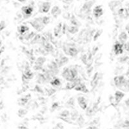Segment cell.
Listing matches in <instances>:
<instances>
[{
  "mask_svg": "<svg viewBox=\"0 0 129 129\" xmlns=\"http://www.w3.org/2000/svg\"><path fill=\"white\" fill-rule=\"evenodd\" d=\"M30 24L38 31H41L45 27V25L43 23V18H36L32 21H30Z\"/></svg>",
  "mask_w": 129,
  "mask_h": 129,
  "instance_id": "1",
  "label": "cell"
},
{
  "mask_svg": "<svg viewBox=\"0 0 129 129\" xmlns=\"http://www.w3.org/2000/svg\"><path fill=\"white\" fill-rule=\"evenodd\" d=\"M126 81H127V79L123 76H117L114 77V82L116 87L120 89L125 85Z\"/></svg>",
  "mask_w": 129,
  "mask_h": 129,
  "instance_id": "2",
  "label": "cell"
},
{
  "mask_svg": "<svg viewBox=\"0 0 129 129\" xmlns=\"http://www.w3.org/2000/svg\"><path fill=\"white\" fill-rule=\"evenodd\" d=\"M33 11V7H31V6H25V7H22L21 8V11H22L23 18L25 19L29 18L30 16L32 15V14Z\"/></svg>",
  "mask_w": 129,
  "mask_h": 129,
  "instance_id": "3",
  "label": "cell"
},
{
  "mask_svg": "<svg viewBox=\"0 0 129 129\" xmlns=\"http://www.w3.org/2000/svg\"><path fill=\"white\" fill-rule=\"evenodd\" d=\"M46 59L43 57H39L35 61V64L34 66V69L36 70H41L43 68V64L45 62Z\"/></svg>",
  "mask_w": 129,
  "mask_h": 129,
  "instance_id": "4",
  "label": "cell"
},
{
  "mask_svg": "<svg viewBox=\"0 0 129 129\" xmlns=\"http://www.w3.org/2000/svg\"><path fill=\"white\" fill-rule=\"evenodd\" d=\"M81 83V79L79 77H77L76 79L72 81H68V83L66 84L65 89L66 90H72L74 89L79 83Z\"/></svg>",
  "mask_w": 129,
  "mask_h": 129,
  "instance_id": "5",
  "label": "cell"
},
{
  "mask_svg": "<svg viewBox=\"0 0 129 129\" xmlns=\"http://www.w3.org/2000/svg\"><path fill=\"white\" fill-rule=\"evenodd\" d=\"M114 51L116 55H119L123 52V45L119 41H116L114 45Z\"/></svg>",
  "mask_w": 129,
  "mask_h": 129,
  "instance_id": "6",
  "label": "cell"
},
{
  "mask_svg": "<svg viewBox=\"0 0 129 129\" xmlns=\"http://www.w3.org/2000/svg\"><path fill=\"white\" fill-rule=\"evenodd\" d=\"M62 76L68 81H73V79L72 77L71 73H70V68H64L62 72Z\"/></svg>",
  "mask_w": 129,
  "mask_h": 129,
  "instance_id": "7",
  "label": "cell"
},
{
  "mask_svg": "<svg viewBox=\"0 0 129 129\" xmlns=\"http://www.w3.org/2000/svg\"><path fill=\"white\" fill-rule=\"evenodd\" d=\"M51 8V3L50 2H44L39 7V12L40 13H47Z\"/></svg>",
  "mask_w": 129,
  "mask_h": 129,
  "instance_id": "8",
  "label": "cell"
},
{
  "mask_svg": "<svg viewBox=\"0 0 129 129\" xmlns=\"http://www.w3.org/2000/svg\"><path fill=\"white\" fill-rule=\"evenodd\" d=\"M93 14H94V17L96 18H100L103 14V10L102 9V6H96L93 10Z\"/></svg>",
  "mask_w": 129,
  "mask_h": 129,
  "instance_id": "9",
  "label": "cell"
},
{
  "mask_svg": "<svg viewBox=\"0 0 129 129\" xmlns=\"http://www.w3.org/2000/svg\"><path fill=\"white\" fill-rule=\"evenodd\" d=\"M77 102L81 108L83 110H86L87 108V100L83 96H79L77 98Z\"/></svg>",
  "mask_w": 129,
  "mask_h": 129,
  "instance_id": "10",
  "label": "cell"
},
{
  "mask_svg": "<svg viewBox=\"0 0 129 129\" xmlns=\"http://www.w3.org/2000/svg\"><path fill=\"white\" fill-rule=\"evenodd\" d=\"M114 99H115V103L116 105H117L118 103H119L121 100H122L123 97L125 96V94L123 92L119 90L116 91L114 94Z\"/></svg>",
  "mask_w": 129,
  "mask_h": 129,
  "instance_id": "11",
  "label": "cell"
},
{
  "mask_svg": "<svg viewBox=\"0 0 129 129\" xmlns=\"http://www.w3.org/2000/svg\"><path fill=\"white\" fill-rule=\"evenodd\" d=\"M99 79H100L99 73H98V72H96V73L94 75V77H93L92 79V81H91L90 82L92 89H94L96 88V86L98 85V82H99Z\"/></svg>",
  "mask_w": 129,
  "mask_h": 129,
  "instance_id": "12",
  "label": "cell"
},
{
  "mask_svg": "<svg viewBox=\"0 0 129 129\" xmlns=\"http://www.w3.org/2000/svg\"><path fill=\"white\" fill-rule=\"evenodd\" d=\"M75 90L76 91H80V92H83L85 93H87L89 92V91L87 89V87L84 83H79L74 88Z\"/></svg>",
  "mask_w": 129,
  "mask_h": 129,
  "instance_id": "13",
  "label": "cell"
},
{
  "mask_svg": "<svg viewBox=\"0 0 129 129\" xmlns=\"http://www.w3.org/2000/svg\"><path fill=\"white\" fill-rule=\"evenodd\" d=\"M30 94H28V95H26V96L23 97V98H20L19 100H18V105H20V106H25L26 105V103H28V100L30 98Z\"/></svg>",
  "mask_w": 129,
  "mask_h": 129,
  "instance_id": "14",
  "label": "cell"
},
{
  "mask_svg": "<svg viewBox=\"0 0 129 129\" xmlns=\"http://www.w3.org/2000/svg\"><path fill=\"white\" fill-rule=\"evenodd\" d=\"M61 11L58 6H54L51 11V14L52 15L54 18H57L61 14Z\"/></svg>",
  "mask_w": 129,
  "mask_h": 129,
  "instance_id": "15",
  "label": "cell"
},
{
  "mask_svg": "<svg viewBox=\"0 0 129 129\" xmlns=\"http://www.w3.org/2000/svg\"><path fill=\"white\" fill-rule=\"evenodd\" d=\"M50 83H51V85H52L55 88H59L61 85L60 79L58 78V77H55L51 79V81H50Z\"/></svg>",
  "mask_w": 129,
  "mask_h": 129,
  "instance_id": "16",
  "label": "cell"
},
{
  "mask_svg": "<svg viewBox=\"0 0 129 129\" xmlns=\"http://www.w3.org/2000/svg\"><path fill=\"white\" fill-rule=\"evenodd\" d=\"M127 38H128L127 34V33H126L125 32H121L118 37L119 41L120 42L121 44H123V45L125 43Z\"/></svg>",
  "mask_w": 129,
  "mask_h": 129,
  "instance_id": "17",
  "label": "cell"
},
{
  "mask_svg": "<svg viewBox=\"0 0 129 129\" xmlns=\"http://www.w3.org/2000/svg\"><path fill=\"white\" fill-rule=\"evenodd\" d=\"M68 59L65 56H63V57H61V58H59V60H56V63L57 64H58V66L59 67H61L63 65H64V64H66V63H68Z\"/></svg>",
  "mask_w": 129,
  "mask_h": 129,
  "instance_id": "18",
  "label": "cell"
},
{
  "mask_svg": "<svg viewBox=\"0 0 129 129\" xmlns=\"http://www.w3.org/2000/svg\"><path fill=\"white\" fill-rule=\"evenodd\" d=\"M43 46V48L44 49H45V51H47V52H52L54 51V47H53L52 44H51L48 41L46 42L44 44Z\"/></svg>",
  "mask_w": 129,
  "mask_h": 129,
  "instance_id": "19",
  "label": "cell"
},
{
  "mask_svg": "<svg viewBox=\"0 0 129 129\" xmlns=\"http://www.w3.org/2000/svg\"><path fill=\"white\" fill-rule=\"evenodd\" d=\"M78 52V50L75 47H69V49H68V55L69 56H72V57H75L77 55Z\"/></svg>",
  "mask_w": 129,
  "mask_h": 129,
  "instance_id": "20",
  "label": "cell"
},
{
  "mask_svg": "<svg viewBox=\"0 0 129 129\" xmlns=\"http://www.w3.org/2000/svg\"><path fill=\"white\" fill-rule=\"evenodd\" d=\"M37 82L39 83H44L49 82V81L47 80V77H46L45 75V74H38V76Z\"/></svg>",
  "mask_w": 129,
  "mask_h": 129,
  "instance_id": "21",
  "label": "cell"
},
{
  "mask_svg": "<svg viewBox=\"0 0 129 129\" xmlns=\"http://www.w3.org/2000/svg\"><path fill=\"white\" fill-rule=\"evenodd\" d=\"M18 30L19 34L23 36V34H25V33H26V32L29 30V28L27 26H25V25H21L18 28Z\"/></svg>",
  "mask_w": 129,
  "mask_h": 129,
  "instance_id": "22",
  "label": "cell"
},
{
  "mask_svg": "<svg viewBox=\"0 0 129 129\" xmlns=\"http://www.w3.org/2000/svg\"><path fill=\"white\" fill-rule=\"evenodd\" d=\"M23 75L25 76L26 77V78H28V79H31L34 76L33 73L32 72V71L30 70L29 68H26L25 70L24 73L23 74Z\"/></svg>",
  "mask_w": 129,
  "mask_h": 129,
  "instance_id": "23",
  "label": "cell"
},
{
  "mask_svg": "<svg viewBox=\"0 0 129 129\" xmlns=\"http://www.w3.org/2000/svg\"><path fill=\"white\" fill-rule=\"evenodd\" d=\"M62 28H63V27H62V24H61V23H59V24L58 25V26H56V28L54 29V33L55 36H59V32L62 30Z\"/></svg>",
  "mask_w": 129,
  "mask_h": 129,
  "instance_id": "24",
  "label": "cell"
},
{
  "mask_svg": "<svg viewBox=\"0 0 129 129\" xmlns=\"http://www.w3.org/2000/svg\"><path fill=\"white\" fill-rule=\"evenodd\" d=\"M67 30H68V32H70V34H72L77 33L79 31L78 27L76 26H74H74H68L67 27Z\"/></svg>",
  "mask_w": 129,
  "mask_h": 129,
  "instance_id": "25",
  "label": "cell"
},
{
  "mask_svg": "<svg viewBox=\"0 0 129 129\" xmlns=\"http://www.w3.org/2000/svg\"><path fill=\"white\" fill-rule=\"evenodd\" d=\"M70 22H71V23L73 25L77 26V27L81 26V23L77 21V19L76 18H74V16H72V18H70Z\"/></svg>",
  "mask_w": 129,
  "mask_h": 129,
  "instance_id": "26",
  "label": "cell"
},
{
  "mask_svg": "<svg viewBox=\"0 0 129 129\" xmlns=\"http://www.w3.org/2000/svg\"><path fill=\"white\" fill-rule=\"evenodd\" d=\"M41 38V36L39 34L36 35L33 39H32L31 44H35L37 43H39V42L40 41Z\"/></svg>",
  "mask_w": 129,
  "mask_h": 129,
  "instance_id": "27",
  "label": "cell"
},
{
  "mask_svg": "<svg viewBox=\"0 0 129 129\" xmlns=\"http://www.w3.org/2000/svg\"><path fill=\"white\" fill-rule=\"evenodd\" d=\"M103 30H97L96 31V32L95 33V35L94 36V41H96L97 39H98L99 38H100V36H101V35L102 34V33H103Z\"/></svg>",
  "mask_w": 129,
  "mask_h": 129,
  "instance_id": "28",
  "label": "cell"
},
{
  "mask_svg": "<svg viewBox=\"0 0 129 129\" xmlns=\"http://www.w3.org/2000/svg\"><path fill=\"white\" fill-rule=\"evenodd\" d=\"M95 113V111L92 108H87V111H86V115L88 116H92Z\"/></svg>",
  "mask_w": 129,
  "mask_h": 129,
  "instance_id": "29",
  "label": "cell"
},
{
  "mask_svg": "<svg viewBox=\"0 0 129 129\" xmlns=\"http://www.w3.org/2000/svg\"><path fill=\"white\" fill-rule=\"evenodd\" d=\"M46 91H47V95L49 96H52V94H54V93L56 92V90L54 89H52V88H48V89H46Z\"/></svg>",
  "mask_w": 129,
  "mask_h": 129,
  "instance_id": "30",
  "label": "cell"
},
{
  "mask_svg": "<svg viewBox=\"0 0 129 129\" xmlns=\"http://www.w3.org/2000/svg\"><path fill=\"white\" fill-rule=\"evenodd\" d=\"M35 33L32 32L30 34H27L26 35H25V39L26 40H28V39H33L34 36H35Z\"/></svg>",
  "mask_w": 129,
  "mask_h": 129,
  "instance_id": "31",
  "label": "cell"
},
{
  "mask_svg": "<svg viewBox=\"0 0 129 129\" xmlns=\"http://www.w3.org/2000/svg\"><path fill=\"white\" fill-rule=\"evenodd\" d=\"M60 116H61V117H67L68 116H69V115H70V112H69V111L68 110H63V111H62L60 113Z\"/></svg>",
  "mask_w": 129,
  "mask_h": 129,
  "instance_id": "32",
  "label": "cell"
},
{
  "mask_svg": "<svg viewBox=\"0 0 129 129\" xmlns=\"http://www.w3.org/2000/svg\"><path fill=\"white\" fill-rule=\"evenodd\" d=\"M129 59V56H122V57H121L118 59V61L120 62V63H125L126 61H127L128 59Z\"/></svg>",
  "mask_w": 129,
  "mask_h": 129,
  "instance_id": "33",
  "label": "cell"
},
{
  "mask_svg": "<svg viewBox=\"0 0 129 129\" xmlns=\"http://www.w3.org/2000/svg\"><path fill=\"white\" fill-rule=\"evenodd\" d=\"M77 116H78V113H77V112L76 110H74L71 113V118L72 120L76 119Z\"/></svg>",
  "mask_w": 129,
  "mask_h": 129,
  "instance_id": "34",
  "label": "cell"
},
{
  "mask_svg": "<svg viewBox=\"0 0 129 129\" xmlns=\"http://www.w3.org/2000/svg\"><path fill=\"white\" fill-rule=\"evenodd\" d=\"M26 113H27V110L25 109H20L18 111V115L19 116V117H23V116L26 114Z\"/></svg>",
  "mask_w": 129,
  "mask_h": 129,
  "instance_id": "35",
  "label": "cell"
},
{
  "mask_svg": "<svg viewBox=\"0 0 129 129\" xmlns=\"http://www.w3.org/2000/svg\"><path fill=\"white\" fill-rule=\"evenodd\" d=\"M81 58V61H82L83 63L85 64H87V61H88L87 55V54H83Z\"/></svg>",
  "mask_w": 129,
  "mask_h": 129,
  "instance_id": "36",
  "label": "cell"
},
{
  "mask_svg": "<svg viewBox=\"0 0 129 129\" xmlns=\"http://www.w3.org/2000/svg\"><path fill=\"white\" fill-rule=\"evenodd\" d=\"M50 19H51L50 17L45 16V17L43 18V24L45 25H47L48 23H49V22H50Z\"/></svg>",
  "mask_w": 129,
  "mask_h": 129,
  "instance_id": "37",
  "label": "cell"
},
{
  "mask_svg": "<svg viewBox=\"0 0 129 129\" xmlns=\"http://www.w3.org/2000/svg\"><path fill=\"white\" fill-rule=\"evenodd\" d=\"M34 90L36 91V92H38L39 93H43V89H42L39 85H36L34 89Z\"/></svg>",
  "mask_w": 129,
  "mask_h": 129,
  "instance_id": "38",
  "label": "cell"
},
{
  "mask_svg": "<svg viewBox=\"0 0 129 129\" xmlns=\"http://www.w3.org/2000/svg\"><path fill=\"white\" fill-rule=\"evenodd\" d=\"M66 105H69V107H72L74 105V101L73 98H71L70 100H68L66 103Z\"/></svg>",
  "mask_w": 129,
  "mask_h": 129,
  "instance_id": "39",
  "label": "cell"
},
{
  "mask_svg": "<svg viewBox=\"0 0 129 129\" xmlns=\"http://www.w3.org/2000/svg\"><path fill=\"white\" fill-rule=\"evenodd\" d=\"M58 106H59V103L58 102H54L53 103L52 105V110H55L56 108H58Z\"/></svg>",
  "mask_w": 129,
  "mask_h": 129,
  "instance_id": "40",
  "label": "cell"
},
{
  "mask_svg": "<svg viewBox=\"0 0 129 129\" xmlns=\"http://www.w3.org/2000/svg\"><path fill=\"white\" fill-rule=\"evenodd\" d=\"M98 50H99V48H98V47H97V46H94V47H93L92 50V52H91L93 56H94V55L96 54V52H98Z\"/></svg>",
  "mask_w": 129,
  "mask_h": 129,
  "instance_id": "41",
  "label": "cell"
},
{
  "mask_svg": "<svg viewBox=\"0 0 129 129\" xmlns=\"http://www.w3.org/2000/svg\"><path fill=\"white\" fill-rule=\"evenodd\" d=\"M123 128H125V129H129V121L126 120L122 125Z\"/></svg>",
  "mask_w": 129,
  "mask_h": 129,
  "instance_id": "42",
  "label": "cell"
},
{
  "mask_svg": "<svg viewBox=\"0 0 129 129\" xmlns=\"http://www.w3.org/2000/svg\"><path fill=\"white\" fill-rule=\"evenodd\" d=\"M123 49L126 51L129 52V42H126L125 43L123 44Z\"/></svg>",
  "mask_w": 129,
  "mask_h": 129,
  "instance_id": "43",
  "label": "cell"
},
{
  "mask_svg": "<svg viewBox=\"0 0 129 129\" xmlns=\"http://www.w3.org/2000/svg\"><path fill=\"white\" fill-rule=\"evenodd\" d=\"M0 26H1V30H3L4 28L6 27V23L5 21H1V24H0Z\"/></svg>",
  "mask_w": 129,
  "mask_h": 129,
  "instance_id": "44",
  "label": "cell"
},
{
  "mask_svg": "<svg viewBox=\"0 0 129 129\" xmlns=\"http://www.w3.org/2000/svg\"><path fill=\"white\" fill-rule=\"evenodd\" d=\"M78 123H79V125H81V124H83L84 123V119L82 117V116H80V117H79Z\"/></svg>",
  "mask_w": 129,
  "mask_h": 129,
  "instance_id": "45",
  "label": "cell"
},
{
  "mask_svg": "<svg viewBox=\"0 0 129 129\" xmlns=\"http://www.w3.org/2000/svg\"><path fill=\"white\" fill-rule=\"evenodd\" d=\"M66 29H67V28H66V25L64 24L63 25V28H62V33H63V34H65Z\"/></svg>",
  "mask_w": 129,
  "mask_h": 129,
  "instance_id": "46",
  "label": "cell"
},
{
  "mask_svg": "<svg viewBox=\"0 0 129 129\" xmlns=\"http://www.w3.org/2000/svg\"><path fill=\"white\" fill-rule=\"evenodd\" d=\"M55 129H64V127H63V126L61 125V124H58V125H56V127H54Z\"/></svg>",
  "mask_w": 129,
  "mask_h": 129,
  "instance_id": "47",
  "label": "cell"
},
{
  "mask_svg": "<svg viewBox=\"0 0 129 129\" xmlns=\"http://www.w3.org/2000/svg\"><path fill=\"white\" fill-rule=\"evenodd\" d=\"M18 129H28V128L26 127H25V126H24V125H20V126H18Z\"/></svg>",
  "mask_w": 129,
  "mask_h": 129,
  "instance_id": "48",
  "label": "cell"
},
{
  "mask_svg": "<svg viewBox=\"0 0 129 129\" xmlns=\"http://www.w3.org/2000/svg\"><path fill=\"white\" fill-rule=\"evenodd\" d=\"M88 129H98V127H96V126H90V127H88Z\"/></svg>",
  "mask_w": 129,
  "mask_h": 129,
  "instance_id": "49",
  "label": "cell"
},
{
  "mask_svg": "<svg viewBox=\"0 0 129 129\" xmlns=\"http://www.w3.org/2000/svg\"><path fill=\"white\" fill-rule=\"evenodd\" d=\"M125 28H126V30H127V33L129 34V23L127 25Z\"/></svg>",
  "mask_w": 129,
  "mask_h": 129,
  "instance_id": "50",
  "label": "cell"
},
{
  "mask_svg": "<svg viewBox=\"0 0 129 129\" xmlns=\"http://www.w3.org/2000/svg\"><path fill=\"white\" fill-rule=\"evenodd\" d=\"M64 1L66 3H70L72 1V0H64Z\"/></svg>",
  "mask_w": 129,
  "mask_h": 129,
  "instance_id": "51",
  "label": "cell"
},
{
  "mask_svg": "<svg viewBox=\"0 0 129 129\" xmlns=\"http://www.w3.org/2000/svg\"><path fill=\"white\" fill-rule=\"evenodd\" d=\"M125 104L127 105V106H129V99H128L127 100H126L125 101Z\"/></svg>",
  "mask_w": 129,
  "mask_h": 129,
  "instance_id": "52",
  "label": "cell"
},
{
  "mask_svg": "<svg viewBox=\"0 0 129 129\" xmlns=\"http://www.w3.org/2000/svg\"><path fill=\"white\" fill-rule=\"evenodd\" d=\"M19 2H21V3H23V2L25 1V0H18Z\"/></svg>",
  "mask_w": 129,
  "mask_h": 129,
  "instance_id": "53",
  "label": "cell"
}]
</instances>
